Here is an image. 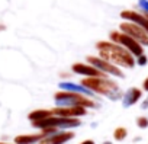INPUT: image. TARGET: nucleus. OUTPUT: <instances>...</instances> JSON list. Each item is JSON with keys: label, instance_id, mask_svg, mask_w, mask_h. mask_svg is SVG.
Listing matches in <instances>:
<instances>
[{"label": "nucleus", "instance_id": "7", "mask_svg": "<svg viewBox=\"0 0 148 144\" xmlns=\"http://www.w3.org/2000/svg\"><path fill=\"white\" fill-rule=\"evenodd\" d=\"M119 29H121V32H123V34L129 35L131 38H134L135 41H138L142 47L144 45L148 47V32L144 28H141V26H138V25L126 21V22H122L121 23Z\"/></svg>", "mask_w": 148, "mask_h": 144}, {"label": "nucleus", "instance_id": "3", "mask_svg": "<svg viewBox=\"0 0 148 144\" xmlns=\"http://www.w3.org/2000/svg\"><path fill=\"white\" fill-rule=\"evenodd\" d=\"M54 102L57 108H71V106H84V108H95L96 103L89 99L87 96L73 93V92H57L54 95Z\"/></svg>", "mask_w": 148, "mask_h": 144}, {"label": "nucleus", "instance_id": "5", "mask_svg": "<svg viewBox=\"0 0 148 144\" xmlns=\"http://www.w3.org/2000/svg\"><path fill=\"white\" fill-rule=\"evenodd\" d=\"M109 37H110V41H112V42H115V44L123 47V48L128 50L134 57H138V55L144 54V47H142L138 41H135L134 38H131L129 35H126V34H123V32H116V31H113V32H110Z\"/></svg>", "mask_w": 148, "mask_h": 144}, {"label": "nucleus", "instance_id": "6", "mask_svg": "<svg viewBox=\"0 0 148 144\" xmlns=\"http://www.w3.org/2000/svg\"><path fill=\"white\" fill-rule=\"evenodd\" d=\"M87 63H89L90 65H93L95 68H97L99 71L105 73V74L116 76V77H121V79H123V77H125L123 71H122L119 67L113 65L112 63H109V61H106V60H103V58H100V57L89 55V57H87Z\"/></svg>", "mask_w": 148, "mask_h": 144}, {"label": "nucleus", "instance_id": "24", "mask_svg": "<svg viewBox=\"0 0 148 144\" xmlns=\"http://www.w3.org/2000/svg\"><path fill=\"white\" fill-rule=\"evenodd\" d=\"M0 144H9V143H0Z\"/></svg>", "mask_w": 148, "mask_h": 144}, {"label": "nucleus", "instance_id": "20", "mask_svg": "<svg viewBox=\"0 0 148 144\" xmlns=\"http://www.w3.org/2000/svg\"><path fill=\"white\" fill-rule=\"evenodd\" d=\"M141 108H142V109H148V96H147V98L142 101V103H141Z\"/></svg>", "mask_w": 148, "mask_h": 144}, {"label": "nucleus", "instance_id": "16", "mask_svg": "<svg viewBox=\"0 0 148 144\" xmlns=\"http://www.w3.org/2000/svg\"><path fill=\"white\" fill-rule=\"evenodd\" d=\"M126 135H128V131H126L125 127H118V128L113 131V138H115L116 141H122V140H125Z\"/></svg>", "mask_w": 148, "mask_h": 144}, {"label": "nucleus", "instance_id": "22", "mask_svg": "<svg viewBox=\"0 0 148 144\" xmlns=\"http://www.w3.org/2000/svg\"><path fill=\"white\" fill-rule=\"evenodd\" d=\"M80 144H96L93 140H84V141H82Z\"/></svg>", "mask_w": 148, "mask_h": 144}, {"label": "nucleus", "instance_id": "14", "mask_svg": "<svg viewBox=\"0 0 148 144\" xmlns=\"http://www.w3.org/2000/svg\"><path fill=\"white\" fill-rule=\"evenodd\" d=\"M44 138L42 134H26V135H18L15 137V144H38Z\"/></svg>", "mask_w": 148, "mask_h": 144}, {"label": "nucleus", "instance_id": "21", "mask_svg": "<svg viewBox=\"0 0 148 144\" xmlns=\"http://www.w3.org/2000/svg\"><path fill=\"white\" fill-rule=\"evenodd\" d=\"M142 89H144L145 92H148V77H147V79L142 82Z\"/></svg>", "mask_w": 148, "mask_h": 144}, {"label": "nucleus", "instance_id": "19", "mask_svg": "<svg viewBox=\"0 0 148 144\" xmlns=\"http://www.w3.org/2000/svg\"><path fill=\"white\" fill-rule=\"evenodd\" d=\"M135 64H138V65H147V64H148V57H147L145 54H141V55H138V57H136V61H135Z\"/></svg>", "mask_w": 148, "mask_h": 144}, {"label": "nucleus", "instance_id": "1", "mask_svg": "<svg viewBox=\"0 0 148 144\" xmlns=\"http://www.w3.org/2000/svg\"><path fill=\"white\" fill-rule=\"evenodd\" d=\"M96 48L99 50V55L100 58L112 63L116 67H126V68H132L135 65V60L134 55L125 50L123 47L115 44V42H109V41H100L97 42Z\"/></svg>", "mask_w": 148, "mask_h": 144}, {"label": "nucleus", "instance_id": "15", "mask_svg": "<svg viewBox=\"0 0 148 144\" xmlns=\"http://www.w3.org/2000/svg\"><path fill=\"white\" fill-rule=\"evenodd\" d=\"M51 115H52L51 111H47V109H36V111H32V112L28 115V118H29L31 122H36V121L45 119V118H48V116H51Z\"/></svg>", "mask_w": 148, "mask_h": 144}, {"label": "nucleus", "instance_id": "11", "mask_svg": "<svg viewBox=\"0 0 148 144\" xmlns=\"http://www.w3.org/2000/svg\"><path fill=\"white\" fill-rule=\"evenodd\" d=\"M121 18L128 21V22H132V23H135L141 28H144L148 32V19L142 13H138V12H134V10H123L121 13Z\"/></svg>", "mask_w": 148, "mask_h": 144}, {"label": "nucleus", "instance_id": "18", "mask_svg": "<svg viewBox=\"0 0 148 144\" xmlns=\"http://www.w3.org/2000/svg\"><path fill=\"white\" fill-rule=\"evenodd\" d=\"M136 125L139 127V128H148V118L147 116H139V118H136Z\"/></svg>", "mask_w": 148, "mask_h": 144}, {"label": "nucleus", "instance_id": "12", "mask_svg": "<svg viewBox=\"0 0 148 144\" xmlns=\"http://www.w3.org/2000/svg\"><path fill=\"white\" fill-rule=\"evenodd\" d=\"M74 138V132L71 131H60L51 137H47V138H42L38 144H65L67 141L73 140Z\"/></svg>", "mask_w": 148, "mask_h": 144}, {"label": "nucleus", "instance_id": "4", "mask_svg": "<svg viewBox=\"0 0 148 144\" xmlns=\"http://www.w3.org/2000/svg\"><path fill=\"white\" fill-rule=\"evenodd\" d=\"M82 125V121L79 118H65V116H57V115H51L45 119L32 122L34 128L38 130H45V128H58L62 131H68L73 128H77Z\"/></svg>", "mask_w": 148, "mask_h": 144}, {"label": "nucleus", "instance_id": "9", "mask_svg": "<svg viewBox=\"0 0 148 144\" xmlns=\"http://www.w3.org/2000/svg\"><path fill=\"white\" fill-rule=\"evenodd\" d=\"M52 115L65 116V118H80L87 114V108L84 106H71V108H54L51 109Z\"/></svg>", "mask_w": 148, "mask_h": 144}, {"label": "nucleus", "instance_id": "17", "mask_svg": "<svg viewBox=\"0 0 148 144\" xmlns=\"http://www.w3.org/2000/svg\"><path fill=\"white\" fill-rule=\"evenodd\" d=\"M138 6L142 10V15L148 19V0H138Z\"/></svg>", "mask_w": 148, "mask_h": 144}, {"label": "nucleus", "instance_id": "23", "mask_svg": "<svg viewBox=\"0 0 148 144\" xmlns=\"http://www.w3.org/2000/svg\"><path fill=\"white\" fill-rule=\"evenodd\" d=\"M103 144H113V143H112V141H105Z\"/></svg>", "mask_w": 148, "mask_h": 144}, {"label": "nucleus", "instance_id": "2", "mask_svg": "<svg viewBox=\"0 0 148 144\" xmlns=\"http://www.w3.org/2000/svg\"><path fill=\"white\" fill-rule=\"evenodd\" d=\"M82 85L86 86L87 89L93 90L95 93L109 98L110 101H118V99H122V96H123L119 86L108 77H87V79L82 80Z\"/></svg>", "mask_w": 148, "mask_h": 144}, {"label": "nucleus", "instance_id": "10", "mask_svg": "<svg viewBox=\"0 0 148 144\" xmlns=\"http://www.w3.org/2000/svg\"><path fill=\"white\" fill-rule=\"evenodd\" d=\"M58 88L61 90H65V92H73V93H79V95H83V96H87V98H95V92L87 89L82 83L77 85V83H73V82H61L58 85Z\"/></svg>", "mask_w": 148, "mask_h": 144}, {"label": "nucleus", "instance_id": "8", "mask_svg": "<svg viewBox=\"0 0 148 144\" xmlns=\"http://www.w3.org/2000/svg\"><path fill=\"white\" fill-rule=\"evenodd\" d=\"M71 70H73L76 74L86 76V77H106V74H105V73L99 71L97 68H95V67H93V65H90V64L76 63V64H73Z\"/></svg>", "mask_w": 148, "mask_h": 144}, {"label": "nucleus", "instance_id": "13", "mask_svg": "<svg viewBox=\"0 0 148 144\" xmlns=\"http://www.w3.org/2000/svg\"><path fill=\"white\" fill-rule=\"evenodd\" d=\"M141 98H142V90L138 89V88H131L122 96V106L123 108H129V106L135 105Z\"/></svg>", "mask_w": 148, "mask_h": 144}]
</instances>
